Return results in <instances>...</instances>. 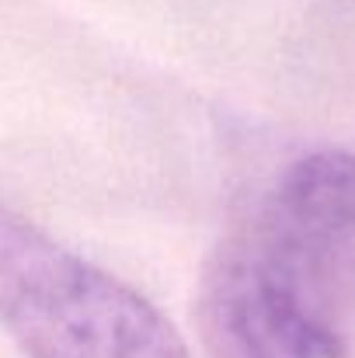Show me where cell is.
Wrapping results in <instances>:
<instances>
[{"label":"cell","instance_id":"1","mask_svg":"<svg viewBox=\"0 0 355 358\" xmlns=\"http://www.w3.org/2000/svg\"><path fill=\"white\" fill-rule=\"evenodd\" d=\"M338 243L265 192L206 268L199 324L209 355L349 358L321 289Z\"/></svg>","mask_w":355,"mask_h":358},{"label":"cell","instance_id":"2","mask_svg":"<svg viewBox=\"0 0 355 358\" xmlns=\"http://www.w3.org/2000/svg\"><path fill=\"white\" fill-rule=\"evenodd\" d=\"M0 327L28 358H192L132 285L0 206Z\"/></svg>","mask_w":355,"mask_h":358},{"label":"cell","instance_id":"3","mask_svg":"<svg viewBox=\"0 0 355 358\" xmlns=\"http://www.w3.org/2000/svg\"><path fill=\"white\" fill-rule=\"evenodd\" d=\"M303 223L349 240L355 237V153L352 150H310L286 164L268 188Z\"/></svg>","mask_w":355,"mask_h":358}]
</instances>
